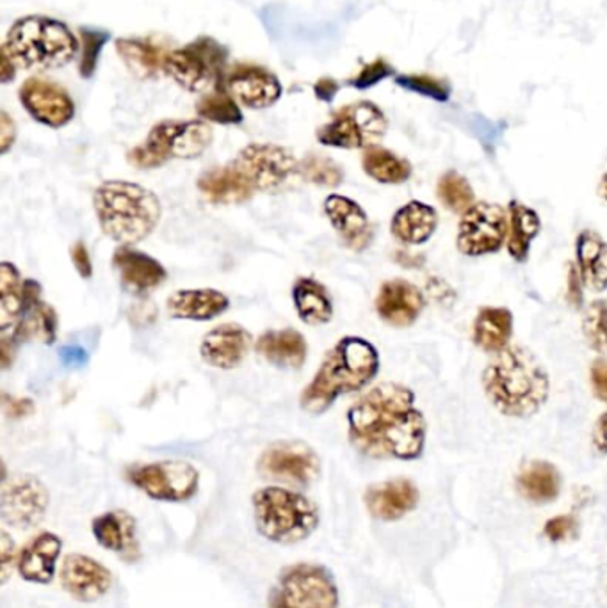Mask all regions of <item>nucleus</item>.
<instances>
[{
    "instance_id": "1",
    "label": "nucleus",
    "mask_w": 607,
    "mask_h": 608,
    "mask_svg": "<svg viewBox=\"0 0 607 608\" xmlns=\"http://www.w3.org/2000/svg\"><path fill=\"white\" fill-rule=\"evenodd\" d=\"M349 440L372 460L415 461L426 446V419L415 393L399 383H381L348 411Z\"/></svg>"
},
{
    "instance_id": "2",
    "label": "nucleus",
    "mask_w": 607,
    "mask_h": 608,
    "mask_svg": "<svg viewBox=\"0 0 607 608\" xmlns=\"http://www.w3.org/2000/svg\"><path fill=\"white\" fill-rule=\"evenodd\" d=\"M483 390L495 410L512 419L536 415L551 395V378L538 358L521 343L494 354L483 370Z\"/></svg>"
},
{
    "instance_id": "3",
    "label": "nucleus",
    "mask_w": 607,
    "mask_h": 608,
    "mask_svg": "<svg viewBox=\"0 0 607 608\" xmlns=\"http://www.w3.org/2000/svg\"><path fill=\"white\" fill-rule=\"evenodd\" d=\"M380 354L368 340L346 337L328 352L301 395V408L312 415H321L340 395L359 392L377 378Z\"/></svg>"
},
{
    "instance_id": "4",
    "label": "nucleus",
    "mask_w": 607,
    "mask_h": 608,
    "mask_svg": "<svg viewBox=\"0 0 607 608\" xmlns=\"http://www.w3.org/2000/svg\"><path fill=\"white\" fill-rule=\"evenodd\" d=\"M93 207L102 231L123 246L145 240L163 216L160 198L132 182L111 181L99 185L93 194Z\"/></svg>"
},
{
    "instance_id": "5",
    "label": "nucleus",
    "mask_w": 607,
    "mask_h": 608,
    "mask_svg": "<svg viewBox=\"0 0 607 608\" xmlns=\"http://www.w3.org/2000/svg\"><path fill=\"white\" fill-rule=\"evenodd\" d=\"M0 49L25 70H49L69 64L81 50V41L66 23L49 17H23L11 25Z\"/></svg>"
},
{
    "instance_id": "6",
    "label": "nucleus",
    "mask_w": 607,
    "mask_h": 608,
    "mask_svg": "<svg viewBox=\"0 0 607 608\" xmlns=\"http://www.w3.org/2000/svg\"><path fill=\"white\" fill-rule=\"evenodd\" d=\"M257 528L278 545H296L309 539L319 525V511L301 493L280 486L263 487L251 498Z\"/></svg>"
},
{
    "instance_id": "7",
    "label": "nucleus",
    "mask_w": 607,
    "mask_h": 608,
    "mask_svg": "<svg viewBox=\"0 0 607 608\" xmlns=\"http://www.w3.org/2000/svg\"><path fill=\"white\" fill-rule=\"evenodd\" d=\"M213 143V128L204 120H164L150 131L143 145L127 154V161L140 169L164 166L169 158H196Z\"/></svg>"
},
{
    "instance_id": "8",
    "label": "nucleus",
    "mask_w": 607,
    "mask_h": 608,
    "mask_svg": "<svg viewBox=\"0 0 607 608\" xmlns=\"http://www.w3.org/2000/svg\"><path fill=\"white\" fill-rule=\"evenodd\" d=\"M228 68L227 47L202 37L169 52L166 73L184 90L205 95L225 86Z\"/></svg>"
},
{
    "instance_id": "9",
    "label": "nucleus",
    "mask_w": 607,
    "mask_h": 608,
    "mask_svg": "<svg viewBox=\"0 0 607 608\" xmlns=\"http://www.w3.org/2000/svg\"><path fill=\"white\" fill-rule=\"evenodd\" d=\"M269 608H339L336 578L321 564L289 566L272 587Z\"/></svg>"
},
{
    "instance_id": "10",
    "label": "nucleus",
    "mask_w": 607,
    "mask_h": 608,
    "mask_svg": "<svg viewBox=\"0 0 607 608\" xmlns=\"http://www.w3.org/2000/svg\"><path fill=\"white\" fill-rule=\"evenodd\" d=\"M389 122L372 102H354L337 109L330 122L319 126L318 141L330 148H369L387 134Z\"/></svg>"
},
{
    "instance_id": "11",
    "label": "nucleus",
    "mask_w": 607,
    "mask_h": 608,
    "mask_svg": "<svg viewBox=\"0 0 607 608\" xmlns=\"http://www.w3.org/2000/svg\"><path fill=\"white\" fill-rule=\"evenodd\" d=\"M508 210L498 203L476 202L462 214L456 246L465 257H486L508 240Z\"/></svg>"
},
{
    "instance_id": "12",
    "label": "nucleus",
    "mask_w": 607,
    "mask_h": 608,
    "mask_svg": "<svg viewBox=\"0 0 607 608\" xmlns=\"http://www.w3.org/2000/svg\"><path fill=\"white\" fill-rule=\"evenodd\" d=\"M132 486L152 501L186 502L198 493V470L186 461H160L128 470Z\"/></svg>"
},
{
    "instance_id": "13",
    "label": "nucleus",
    "mask_w": 607,
    "mask_h": 608,
    "mask_svg": "<svg viewBox=\"0 0 607 608\" xmlns=\"http://www.w3.org/2000/svg\"><path fill=\"white\" fill-rule=\"evenodd\" d=\"M234 166L243 173L255 193L280 190L292 176L299 175V163L289 148L266 143L245 146Z\"/></svg>"
},
{
    "instance_id": "14",
    "label": "nucleus",
    "mask_w": 607,
    "mask_h": 608,
    "mask_svg": "<svg viewBox=\"0 0 607 608\" xmlns=\"http://www.w3.org/2000/svg\"><path fill=\"white\" fill-rule=\"evenodd\" d=\"M49 509V492L40 478L17 475L4 481L0 493V514L8 525L17 528L37 527Z\"/></svg>"
},
{
    "instance_id": "15",
    "label": "nucleus",
    "mask_w": 607,
    "mask_h": 608,
    "mask_svg": "<svg viewBox=\"0 0 607 608\" xmlns=\"http://www.w3.org/2000/svg\"><path fill=\"white\" fill-rule=\"evenodd\" d=\"M20 104L41 125L61 128L75 116V102L60 82L52 79L29 78L19 91Z\"/></svg>"
},
{
    "instance_id": "16",
    "label": "nucleus",
    "mask_w": 607,
    "mask_h": 608,
    "mask_svg": "<svg viewBox=\"0 0 607 608\" xmlns=\"http://www.w3.org/2000/svg\"><path fill=\"white\" fill-rule=\"evenodd\" d=\"M264 477L280 483L307 486L318 478L321 463L316 452L301 442H280L269 446L259 461Z\"/></svg>"
},
{
    "instance_id": "17",
    "label": "nucleus",
    "mask_w": 607,
    "mask_h": 608,
    "mask_svg": "<svg viewBox=\"0 0 607 608\" xmlns=\"http://www.w3.org/2000/svg\"><path fill=\"white\" fill-rule=\"evenodd\" d=\"M225 87L240 105L248 109H268L281 96L277 75L255 63H236L228 68Z\"/></svg>"
},
{
    "instance_id": "18",
    "label": "nucleus",
    "mask_w": 607,
    "mask_h": 608,
    "mask_svg": "<svg viewBox=\"0 0 607 608\" xmlns=\"http://www.w3.org/2000/svg\"><path fill=\"white\" fill-rule=\"evenodd\" d=\"M60 580L72 598L91 604L110 592L113 573L104 564L82 554H70L61 566Z\"/></svg>"
},
{
    "instance_id": "19",
    "label": "nucleus",
    "mask_w": 607,
    "mask_h": 608,
    "mask_svg": "<svg viewBox=\"0 0 607 608\" xmlns=\"http://www.w3.org/2000/svg\"><path fill=\"white\" fill-rule=\"evenodd\" d=\"M91 530L102 548L119 555L125 563H137L141 559L137 523L127 511L116 509L100 514L91 523Z\"/></svg>"
},
{
    "instance_id": "20",
    "label": "nucleus",
    "mask_w": 607,
    "mask_h": 608,
    "mask_svg": "<svg viewBox=\"0 0 607 608\" xmlns=\"http://www.w3.org/2000/svg\"><path fill=\"white\" fill-rule=\"evenodd\" d=\"M424 307V293L407 280L385 281L377 296L378 316L394 328H409L415 324Z\"/></svg>"
},
{
    "instance_id": "21",
    "label": "nucleus",
    "mask_w": 607,
    "mask_h": 608,
    "mask_svg": "<svg viewBox=\"0 0 607 608\" xmlns=\"http://www.w3.org/2000/svg\"><path fill=\"white\" fill-rule=\"evenodd\" d=\"M363 501L372 518L398 522L418 507L421 495L410 478H392L369 487Z\"/></svg>"
},
{
    "instance_id": "22",
    "label": "nucleus",
    "mask_w": 607,
    "mask_h": 608,
    "mask_svg": "<svg viewBox=\"0 0 607 608\" xmlns=\"http://www.w3.org/2000/svg\"><path fill=\"white\" fill-rule=\"evenodd\" d=\"M249 346L251 334L243 326L222 324L205 334L199 346V354L207 365L230 370L245 361Z\"/></svg>"
},
{
    "instance_id": "23",
    "label": "nucleus",
    "mask_w": 607,
    "mask_h": 608,
    "mask_svg": "<svg viewBox=\"0 0 607 608\" xmlns=\"http://www.w3.org/2000/svg\"><path fill=\"white\" fill-rule=\"evenodd\" d=\"M63 550V539L52 532H41L23 546L17 557L20 577L32 584H50L55 577V564Z\"/></svg>"
},
{
    "instance_id": "24",
    "label": "nucleus",
    "mask_w": 607,
    "mask_h": 608,
    "mask_svg": "<svg viewBox=\"0 0 607 608\" xmlns=\"http://www.w3.org/2000/svg\"><path fill=\"white\" fill-rule=\"evenodd\" d=\"M325 213L349 248L362 251L371 244L374 235L372 226L359 203L340 194H331L325 202Z\"/></svg>"
},
{
    "instance_id": "25",
    "label": "nucleus",
    "mask_w": 607,
    "mask_h": 608,
    "mask_svg": "<svg viewBox=\"0 0 607 608\" xmlns=\"http://www.w3.org/2000/svg\"><path fill=\"white\" fill-rule=\"evenodd\" d=\"M113 264L119 270L125 289L146 293L157 289L166 280V269L161 261L131 246H122L113 255Z\"/></svg>"
},
{
    "instance_id": "26",
    "label": "nucleus",
    "mask_w": 607,
    "mask_h": 608,
    "mask_svg": "<svg viewBox=\"0 0 607 608\" xmlns=\"http://www.w3.org/2000/svg\"><path fill=\"white\" fill-rule=\"evenodd\" d=\"M166 305L173 319L207 322L225 313L230 307V299L219 290L182 289L173 292Z\"/></svg>"
},
{
    "instance_id": "27",
    "label": "nucleus",
    "mask_w": 607,
    "mask_h": 608,
    "mask_svg": "<svg viewBox=\"0 0 607 608\" xmlns=\"http://www.w3.org/2000/svg\"><path fill=\"white\" fill-rule=\"evenodd\" d=\"M116 52L136 78L155 79L166 73L172 50L148 38H120L116 40Z\"/></svg>"
},
{
    "instance_id": "28",
    "label": "nucleus",
    "mask_w": 607,
    "mask_h": 608,
    "mask_svg": "<svg viewBox=\"0 0 607 608\" xmlns=\"http://www.w3.org/2000/svg\"><path fill=\"white\" fill-rule=\"evenodd\" d=\"M439 228V214L435 208L424 202L407 203L399 208L390 223V231L399 243L407 246H419L428 243Z\"/></svg>"
},
{
    "instance_id": "29",
    "label": "nucleus",
    "mask_w": 607,
    "mask_h": 608,
    "mask_svg": "<svg viewBox=\"0 0 607 608\" xmlns=\"http://www.w3.org/2000/svg\"><path fill=\"white\" fill-rule=\"evenodd\" d=\"M198 189L216 205H239L248 202L255 194L254 187L234 163L205 172L198 178Z\"/></svg>"
},
{
    "instance_id": "30",
    "label": "nucleus",
    "mask_w": 607,
    "mask_h": 608,
    "mask_svg": "<svg viewBox=\"0 0 607 608\" xmlns=\"http://www.w3.org/2000/svg\"><path fill=\"white\" fill-rule=\"evenodd\" d=\"M577 270L586 289L591 292L607 290V240L597 231H580L576 243Z\"/></svg>"
},
{
    "instance_id": "31",
    "label": "nucleus",
    "mask_w": 607,
    "mask_h": 608,
    "mask_svg": "<svg viewBox=\"0 0 607 608\" xmlns=\"http://www.w3.org/2000/svg\"><path fill=\"white\" fill-rule=\"evenodd\" d=\"M517 487L531 504H553L562 493V473L547 461H531L518 473Z\"/></svg>"
},
{
    "instance_id": "32",
    "label": "nucleus",
    "mask_w": 607,
    "mask_h": 608,
    "mask_svg": "<svg viewBox=\"0 0 607 608\" xmlns=\"http://www.w3.org/2000/svg\"><path fill=\"white\" fill-rule=\"evenodd\" d=\"M513 337V313L508 308L485 307L477 311L472 340L481 351L497 354L508 348Z\"/></svg>"
},
{
    "instance_id": "33",
    "label": "nucleus",
    "mask_w": 607,
    "mask_h": 608,
    "mask_svg": "<svg viewBox=\"0 0 607 608\" xmlns=\"http://www.w3.org/2000/svg\"><path fill=\"white\" fill-rule=\"evenodd\" d=\"M257 352L278 369L296 370L307 360V342L295 329L268 331L257 340Z\"/></svg>"
},
{
    "instance_id": "34",
    "label": "nucleus",
    "mask_w": 607,
    "mask_h": 608,
    "mask_svg": "<svg viewBox=\"0 0 607 608\" xmlns=\"http://www.w3.org/2000/svg\"><path fill=\"white\" fill-rule=\"evenodd\" d=\"M508 240H506V249L510 257L518 264L529 258L531 244L538 237L542 230V219L538 213L533 208L527 207L524 203L512 199L508 205Z\"/></svg>"
},
{
    "instance_id": "35",
    "label": "nucleus",
    "mask_w": 607,
    "mask_h": 608,
    "mask_svg": "<svg viewBox=\"0 0 607 608\" xmlns=\"http://www.w3.org/2000/svg\"><path fill=\"white\" fill-rule=\"evenodd\" d=\"M296 311L305 324L321 326L333 317V302L330 293L312 278H299L292 289Z\"/></svg>"
},
{
    "instance_id": "36",
    "label": "nucleus",
    "mask_w": 607,
    "mask_h": 608,
    "mask_svg": "<svg viewBox=\"0 0 607 608\" xmlns=\"http://www.w3.org/2000/svg\"><path fill=\"white\" fill-rule=\"evenodd\" d=\"M363 172L380 184L398 185L410 181L413 167L407 158L399 157L383 146L372 145L362 155Z\"/></svg>"
},
{
    "instance_id": "37",
    "label": "nucleus",
    "mask_w": 607,
    "mask_h": 608,
    "mask_svg": "<svg viewBox=\"0 0 607 608\" xmlns=\"http://www.w3.org/2000/svg\"><path fill=\"white\" fill-rule=\"evenodd\" d=\"M25 298L20 272L10 261L0 264V329L8 333L22 319Z\"/></svg>"
},
{
    "instance_id": "38",
    "label": "nucleus",
    "mask_w": 607,
    "mask_h": 608,
    "mask_svg": "<svg viewBox=\"0 0 607 608\" xmlns=\"http://www.w3.org/2000/svg\"><path fill=\"white\" fill-rule=\"evenodd\" d=\"M58 334V313L45 301H38L25 308L17 324V337L22 340H41L52 343Z\"/></svg>"
},
{
    "instance_id": "39",
    "label": "nucleus",
    "mask_w": 607,
    "mask_h": 608,
    "mask_svg": "<svg viewBox=\"0 0 607 608\" xmlns=\"http://www.w3.org/2000/svg\"><path fill=\"white\" fill-rule=\"evenodd\" d=\"M196 113L204 122L218 123V125H239L245 120L239 102L228 93L225 86L205 93L196 104Z\"/></svg>"
},
{
    "instance_id": "40",
    "label": "nucleus",
    "mask_w": 607,
    "mask_h": 608,
    "mask_svg": "<svg viewBox=\"0 0 607 608\" xmlns=\"http://www.w3.org/2000/svg\"><path fill=\"white\" fill-rule=\"evenodd\" d=\"M436 196L440 203L454 214H463L476 203L472 185L459 172H447L440 176Z\"/></svg>"
},
{
    "instance_id": "41",
    "label": "nucleus",
    "mask_w": 607,
    "mask_h": 608,
    "mask_svg": "<svg viewBox=\"0 0 607 608\" xmlns=\"http://www.w3.org/2000/svg\"><path fill=\"white\" fill-rule=\"evenodd\" d=\"M79 41H81V50H79V73L82 79H91L95 75L96 66H99L100 54L104 50L105 43L110 41V32L104 29H79Z\"/></svg>"
},
{
    "instance_id": "42",
    "label": "nucleus",
    "mask_w": 607,
    "mask_h": 608,
    "mask_svg": "<svg viewBox=\"0 0 607 608\" xmlns=\"http://www.w3.org/2000/svg\"><path fill=\"white\" fill-rule=\"evenodd\" d=\"M299 176L310 184L322 185V187H337L344 181L342 167L333 158L325 155H307L299 163Z\"/></svg>"
},
{
    "instance_id": "43",
    "label": "nucleus",
    "mask_w": 607,
    "mask_h": 608,
    "mask_svg": "<svg viewBox=\"0 0 607 608\" xmlns=\"http://www.w3.org/2000/svg\"><path fill=\"white\" fill-rule=\"evenodd\" d=\"M583 333L589 349L595 352H607V301L597 299L586 308L583 317Z\"/></svg>"
},
{
    "instance_id": "44",
    "label": "nucleus",
    "mask_w": 607,
    "mask_h": 608,
    "mask_svg": "<svg viewBox=\"0 0 607 608\" xmlns=\"http://www.w3.org/2000/svg\"><path fill=\"white\" fill-rule=\"evenodd\" d=\"M395 84L403 90L412 91L415 95L426 96L436 102H447L451 96V86L442 79L426 75V73H409V75H399Z\"/></svg>"
},
{
    "instance_id": "45",
    "label": "nucleus",
    "mask_w": 607,
    "mask_h": 608,
    "mask_svg": "<svg viewBox=\"0 0 607 608\" xmlns=\"http://www.w3.org/2000/svg\"><path fill=\"white\" fill-rule=\"evenodd\" d=\"M392 73H394V68L390 66L385 59L378 58L360 68L359 73L349 79L348 84L357 90H369V87L377 86L381 81L389 79Z\"/></svg>"
},
{
    "instance_id": "46",
    "label": "nucleus",
    "mask_w": 607,
    "mask_h": 608,
    "mask_svg": "<svg viewBox=\"0 0 607 608\" xmlns=\"http://www.w3.org/2000/svg\"><path fill=\"white\" fill-rule=\"evenodd\" d=\"M577 530V519L572 514H562V516H554L553 519H548L545 523L544 534L545 537L553 540V543H562V540L568 539L574 536Z\"/></svg>"
},
{
    "instance_id": "47",
    "label": "nucleus",
    "mask_w": 607,
    "mask_h": 608,
    "mask_svg": "<svg viewBox=\"0 0 607 608\" xmlns=\"http://www.w3.org/2000/svg\"><path fill=\"white\" fill-rule=\"evenodd\" d=\"M589 379H591V388H594L595 396L598 401L607 404V360L606 358H597L594 365L589 369Z\"/></svg>"
},
{
    "instance_id": "48",
    "label": "nucleus",
    "mask_w": 607,
    "mask_h": 608,
    "mask_svg": "<svg viewBox=\"0 0 607 608\" xmlns=\"http://www.w3.org/2000/svg\"><path fill=\"white\" fill-rule=\"evenodd\" d=\"M14 568V545L8 532L0 534V573H2V581H8L11 569Z\"/></svg>"
},
{
    "instance_id": "49",
    "label": "nucleus",
    "mask_w": 607,
    "mask_h": 608,
    "mask_svg": "<svg viewBox=\"0 0 607 608\" xmlns=\"http://www.w3.org/2000/svg\"><path fill=\"white\" fill-rule=\"evenodd\" d=\"M70 257H72L73 266L78 269L79 275L82 278H91V275H93V264H91L86 244L81 243V240L73 244V248L70 249Z\"/></svg>"
},
{
    "instance_id": "50",
    "label": "nucleus",
    "mask_w": 607,
    "mask_h": 608,
    "mask_svg": "<svg viewBox=\"0 0 607 608\" xmlns=\"http://www.w3.org/2000/svg\"><path fill=\"white\" fill-rule=\"evenodd\" d=\"M14 140H17V125L10 114L2 111L0 113V154H8Z\"/></svg>"
},
{
    "instance_id": "51",
    "label": "nucleus",
    "mask_w": 607,
    "mask_h": 608,
    "mask_svg": "<svg viewBox=\"0 0 607 608\" xmlns=\"http://www.w3.org/2000/svg\"><path fill=\"white\" fill-rule=\"evenodd\" d=\"M4 411L10 419H23V416L31 415L34 404L29 399H11V396L4 395Z\"/></svg>"
},
{
    "instance_id": "52",
    "label": "nucleus",
    "mask_w": 607,
    "mask_h": 608,
    "mask_svg": "<svg viewBox=\"0 0 607 608\" xmlns=\"http://www.w3.org/2000/svg\"><path fill=\"white\" fill-rule=\"evenodd\" d=\"M583 287L585 285L580 280L579 270H577L576 266H570V270H568L567 299L574 308H580V305H583Z\"/></svg>"
},
{
    "instance_id": "53",
    "label": "nucleus",
    "mask_w": 607,
    "mask_h": 608,
    "mask_svg": "<svg viewBox=\"0 0 607 608\" xmlns=\"http://www.w3.org/2000/svg\"><path fill=\"white\" fill-rule=\"evenodd\" d=\"M594 445L600 454L607 455V411L598 416L594 427Z\"/></svg>"
},
{
    "instance_id": "54",
    "label": "nucleus",
    "mask_w": 607,
    "mask_h": 608,
    "mask_svg": "<svg viewBox=\"0 0 607 608\" xmlns=\"http://www.w3.org/2000/svg\"><path fill=\"white\" fill-rule=\"evenodd\" d=\"M313 93L318 96L321 102H331L336 99L337 93H339V84H337L333 79H321L318 81V84L313 86Z\"/></svg>"
},
{
    "instance_id": "55",
    "label": "nucleus",
    "mask_w": 607,
    "mask_h": 608,
    "mask_svg": "<svg viewBox=\"0 0 607 608\" xmlns=\"http://www.w3.org/2000/svg\"><path fill=\"white\" fill-rule=\"evenodd\" d=\"M0 58H2V61H0V82L8 84L17 78V64L4 49H0Z\"/></svg>"
},
{
    "instance_id": "56",
    "label": "nucleus",
    "mask_w": 607,
    "mask_h": 608,
    "mask_svg": "<svg viewBox=\"0 0 607 608\" xmlns=\"http://www.w3.org/2000/svg\"><path fill=\"white\" fill-rule=\"evenodd\" d=\"M0 349H2V369H8L14 361L13 342H11L8 334L0 340Z\"/></svg>"
},
{
    "instance_id": "57",
    "label": "nucleus",
    "mask_w": 607,
    "mask_h": 608,
    "mask_svg": "<svg viewBox=\"0 0 607 608\" xmlns=\"http://www.w3.org/2000/svg\"><path fill=\"white\" fill-rule=\"evenodd\" d=\"M598 190H600V196L607 202V175L603 176V181H600V185H598Z\"/></svg>"
}]
</instances>
